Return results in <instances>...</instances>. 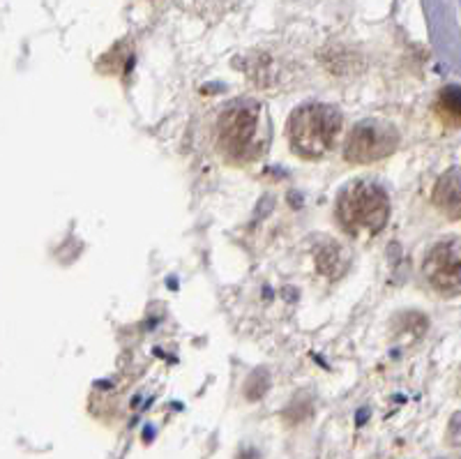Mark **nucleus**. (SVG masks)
Listing matches in <instances>:
<instances>
[{
    "mask_svg": "<svg viewBox=\"0 0 461 459\" xmlns=\"http://www.w3.org/2000/svg\"><path fill=\"white\" fill-rule=\"evenodd\" d=\"M399 146V132L385 121H362L348 132L344 157L351 164L381 162Z\"/></svg>",
    "mask_w": 461,
    "mask_h": 459,
    "instance_id": "obj_4",
    "label": "nucleus"
},
{
    "mask_svg": "<svg viewBox=\"0 0 461 459\" xmlns=\"http://www.w3.org/2000/svg\"><path fill=\"white\" fill-rule=\"evenodd\" d=\"M270 139L263 105L254 99L230 102L217 118V148L233 162H254Z\"/></svg>",
    "mask_w": 461,
    "mask_h": 459,
    "instance_id": "obj_1",
    "label": "nucleus"
},
{
    "mask_svg": "<svg viewBox=\"0 0 461 459\" xmlns=\"http://www.w3.org/2000/svg\"><path fill=\"white\" fill-rule=\"evenodd\" d=\"M434 201L452 219L459 217V169H450L436 185Z\"/></svg>",
    "mask_w": 461,
    "mask_h": 459,
    "instance_id": "obj_6",
    "label": "nucleus"
},
{
    "mask_svg": "<svg viewBox=\"0 0 461 459\" xmlns=\"http://www.w3.org/2000/svg\"><path fill=\"white\" fill-rule=\"evenodd\" d=\"M425 275L431 287L440 293L456 296L461 287L459 272V241L452 238L447 243H440L429 252L425 262Z\"/></svg>",
    "mask_w": 461,
    "mask_h": 459,
    "instance_id": "obj_5",
    "label": "nucleus"
},
{
    "mask_svg": "<svg viewBox=\"0 0 461 459\" xmlns=\"http://www.w3.org/2000/svg\"><path fill=\"white\" fill-rule=\"evenodd\" d=\"M344 118L332 105L310 102L294 111L288 121V143L303 160H321L335 148Z\"/></svg>",
    "mask_w": 461,
    "mask_h": 459,
    "instance_id": "obj_2",
    "label": "nucleus"
},
{
    "mask_svg": "<svg viewBox=\"0 0 461 459\" xmlns=\"http://www.w3.org/2000/svg\"><path fill=\"white\" fill-rule=\"evenodd\" d=\"M390 217V197L376 180L362 178L348 183L337 198V219L351 235H376Z\"/></svg>",
    "mask_w": 461,
    "mask_h": 459,
    "instance_id": "obj_3",
    "label": "nucleus"
}]
</instances>
